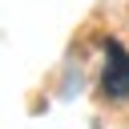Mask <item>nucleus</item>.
<instances>
[{
    "instance_id": "nucleus-1",
    "label": "nucleus",
    "mask_w": 129,
    "mask_h": 129,
    "mask_svg": "<svg viewBox=\"0 0 129 129\" xmlns=\"http://www.w3.org/2000/svg\"><path fill=\"white\" fill-rule=\"evenodd\" d=\"M105 77H101V89L109 101H129V52L121 40H105Z\"/></svg>"
}]
</instances>
